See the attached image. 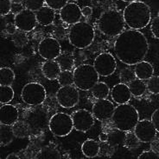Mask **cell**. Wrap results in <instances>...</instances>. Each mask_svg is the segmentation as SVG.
<instances>
[{"mask_svg": "<svg viewBox=\"0 0 159 159\" xmlns=\"http://www.w3.org/2000/svg\"><path fill=\"white\" fill-rule=\"evenodd\" d=\"M114 52L120 62L132 66L147 56L149 43L144 34L138 30H125L117 37Z\"/></svg>", "mask_w": 159, "mask_h": 159, "instance_id": "cell-1", "label": "cell"}, {"mask_svg": "<svg viewBox=\"0 0 159 159\" xmlns=\"http://www.w3.org/2000/svg\"><path fill=\"white\" fill-rule=\"evenodd\" d=\"M123 17L125 24L130 29L142 30L151 23V8L142 1L131 2L124 10Z\"/></svg>", "mask_w": 159, "mask_h": 159, "instance_id": "cell-2", "label": "cell"}, {"mask_svg": "<svg viewBox=\"0 0 159 159\" xmlns=\"http://www.w3.org/2000/svg\"><path fill=\"white\" fill-rule=\"evenodd\" d=\"M139 121V113L138 110L130 103L119 104L115 107L111 122L115 129L125 132L133 131Z\"/></svg>", "mask_w": 159, "mask_h": 159, "instance_id": "cell-3", "label": "cell"}, {"mask_svg": "<svg viewBox=\"0 0 159 159\" xmlns=\"http://www.w3.org/2000/svg\"><path fill=\"white\" fill-rule=\"evenodd\" d=\"M123 14L116 10H108L101 13L98 20V29L107 37H118L124 32Z\"/></svg>", "mask_w": 159, "mask_h": 159, "instance_id": "cell-4", "label": "cell"}, {"mask_svg": "<svg viewBox=\"0 0 159 159\" xmlns=\"http://www.w3.org/2000/svg\"><path fill=\"white\" fill-rule=\"evenodd\" d=\"M95 36L94 29L87 22H78L69 29L68 37L69 43L78 49H85L90 46Z\"/></svg>", "mask_w": 159, "mask_h": 159, "instance_id": "cell-5", "label": "cell"}, {"mask_svg": "<svg viewBox=\"0 0 159 159\" xmlns=\"http://www.w3.org/2000/svg\"><path fill=\"white\" fill-rule=\"evenodd\" d=\"M99 76L93 65L89 64H80L74 70L75 85L81 91H91L99 82Z\"/></svg>", "mask_w": 159, "mask_h": 159, "instance_id": "cell-6", "label": "cell"}, {"mask_svg": "<svg viewBox=\"0 0 159 159\" xmlns=\"http://www.w3.org/2000/svg\"><path fill=\"white\" fill-rule=\"evenodd\" d=\"M32 107L25 113L24 120L28 124L31 133H40L48 129L50 117L43 107L40 105Z\"/></svg>", "mask_w": 159, "mask_h": 159, "instance_id": "cell-7", "label": "cell"}, {"mask_svg": "<svg viewBox=\"0 0 159 159\" xmlns=\"http://www.w3.org/2000/svg\"><path fill=\"white\" fill-rule=\"evenodd\" d=\"M48 129L52 134L56 137H66L69 135L74 129L72 116L64 112L54 114L50 117Z\"/></svg>", "mask_w": 159, "mask_h": 159, "instance_id": "cell-8", "label": "cell"}, {"mask_svg": "<svg viewBox=\"0 0 159 159\" xmlns=\"http://www.w3.org/2000/svg\"><path fill=\"white\" fill-rule=\"evenodd\" d=\"M21 97L26 104L30 106H37L41 105L45 101L47 92L43 85L39 83H29L23 88Z\"/></svg>", "mask_w": 159, "mask_h": 159, "instance_id": "cell-9", "label": "cell"}, {"mask_svg": "<svg viewBox=\"0 0 159 159\" xmlns=\"http://www.w3.org/2000/svg\"><path fill=\"white\" fill-rule=\"evenodd\" d=\"M77 89L73 85L61 86L56 92V100L61 107L69 109L78 104L80 94Z\"/></svg>", "mask_w": 159, "mask_h": 159, "instance_id": "cell-10", "label": "cell"}, {"mask_svg": "<svg viewBox=\"0 0 159 159\" xmlns=\"http://www.w3.org/2000/svg\"><path fill=\"white\" fill-rule=\"evenodd\" d=\"M93 66L99 76L109 77L115 72L117 62L115 57L111 53L104 52L96 57L93 62Z\"/></svg>", "mask_w": 159, "mask_h": 159, "instance_id": "cell-11", "label": "cell"}, {"mask_svg": "<svg viewBox=\"0 0 159 159\" xmlns=\"http://www.w3.org/2000/svg\"><path fill=\"white\" fill-rule=\"evenodd\" d=\"M38 53L46 60L57 59L61 53V47L55 37H45L39 43Z\"/></svg>", "mask_w": 159, "mask_h": 159, "instance_id": "cell-12", "label": "cell"}, {"mask_svg": "<svg viewBox=\"0 0 159 159\" xmlns=\"http://www.w3.org/2000/svg\"><path fill=\"white\" fill-rule=\"evenodd\" d=\"M14 23L18 30L24 32H32L38 24L35 12L29 9H23L17 12L14 17Z\"/></svg>", "mask_w": 159, "mask_h": 159, "instance_id": "cell-13", "label": "cell"}, {"mask_svg": "<svg viewBox=\"0 0 159 159\" xmlns=\"http://www.w3.org/2000/svg\"><path fill=\"white\" fill-rule=\"evenodd\" d=\"M133 131L140 143H151L157 137V133L153 123L149 119L139 120Z\"/></svg>", "mask_w": 159, "mask_h": 159, "instance_id": "cell-14", "label": "cell"}, {"mask_svg": "<svg viewBox=\"0 0 159 159\" xmlns=\"http://www.w3.org/2000/svg\"><path fill=\"white\" fill-rule=\"evenodd\" d=\"M74 129L77 131L87 132L94 125V117L87 110H78L72 114Z\"/></svg>", "mask_w": 159, "mask_h": 159, "instance_id": "cell-15", "label": "cell"}, {"mask_svg": "<svg viewBox=\"0 0 159 159\" xmlns=\"http://www.w3.org/2000/svg\"><path fill=\"white\" fill-rule=\"evenodd\" d=\"M115 107L111 101L107 98L98 99L93 106V115L94 118L100 122H105L111 119Z\"/></svg>", "mask_w": 159, "mask_h": 159, "instance_id": "cell-16", "label": "cell"}, {"mask_svg": "<svg viewBox=\"0 0 159 159\" xmlns=\"http://www.w3.org/2000/svg\"><path fill=\"white\" fill-rule=\"evenodd\" d=\"M82 17L81 9L75 3H68L63 8L60 10V17L64 23L75 24L80 22Z\"/></svg>", "mask_w": 159, "mask_h": 159, "instance_id": "cell-17", "label": "cell"}, {"mask_svg": "<svg viewBox=\"0 0 159 159\" xmlns=\"http://www.w3.org/2000/svg\"><path fill=\"white\" fill-rule=\"evenodd\" d=\"M131 96L128 84L123 83L115 84L111 91V99L118 104L127 103L131 100Z\"/></svg>", "mask_w": 159, "mask_h": 159, "instance_id": "cell-18", "label": "cell"}, {"mask_svg": "<svg viewBox=\"0 0 159 159\" xmlns=\"http://www.w3.org/2000/svg\"><path fill=\"white\" fill-rule=\"evenodd\" d=\"M19 114L16 106L4 103L0 108V123L12 125L18 121Z\"/></svg>", "mask_w": 159, "mask_h": 159, "instance_id": "cell-19", "label": "cell"}, {"mask_svg": "<svg viewBox=\"0 0 159 159\" xmlns=\"http://www.w3.org/2000/svg\"><path fill=\"white\" fill-rule=\"evenodd\" d=\"M42 72L47 79L55 80L58 78L61 69L56 60H46L42 66Z\"/></svg>", "mask_w": 159, "mask_h": 159, "instance_id": "cell-20", "label": "cell"}, {"mask_svg": "<svg viewBox=\"0 0 159 159\" xmlns=\"http://www.w3.org/2000/svg\"><path fill=\"white\" fill-rule=\"evenodd\" d=\"M36 19L38 24L43 26H48L53 24L56 19V12L48 6H43L36 12Z\"/></svg>", "mask_w": 159, "mask_h": 159, "instance_id": "cell-21", "label": "cell"}, {"mask_svg": "<svg viewBox=\"0 0 159 159\" xmlns=\"http://www.w3.org/2000/svg\"><path fill=\"white\" fill-rule=\"evenodd\" d=\"M134 72H135L136 77L139 79L148 80L151 78V77L154 74V68L152 66V64L146 61H141L139 64H137L134 68Z\"/></svg>", "mask_w": 159, "mask_h": 159, "instance_id": "cell-22", "label": "cell"}, {"mask_svg": "<svg viewBox=\"0 0 159 159\" xmlns=\"http://www.w3.org/2000/svg\"><path fill=\"white\" fill-rule=\"evenodd\" d=\"M81 151L85 157L93 158L99 154L100 145L96 140L87 139L81 145Z\"/></svg>", "mask_w": 159, "mask_h": 159, "instance_id": "cell-23", "label": "cell"}, {"mask_svg": "<svg viewBox=\"0 0 159 159\" xmlns=\"http://www.w3.org/2000/svg\"><path fill=\"white\" fill-rule=\"evenodd\" d=\"M126 138L125 131H121L119 129H115L108 133V139L107 143L112 148L119 147L125 144Z\"/></svg>", "mask_w": 159, "mask_h": 159, "instance_id": "cell-24", "label": "cell"}, {"mask_svg": "<svg viewBox=\"0 0 159 159\" xmlns=\"http://www.w3.org/2000/svg\"><path fill=\"white\" fill-rule=\"evenodd\" d=\"M12 131L16 137L17 138H26L31 133L30 129L28 124L25 123V121H16V123L11 125Z\"/></svg>", "mask_w": 159, "mask_h": 159, "instance_id": "cell-25", "label": "cell"}, {"mask_svg": "<svg viewBox=\"0 0 159 159\" xmlns=\"http://www.w3.org/2000/svg\"><path fill=\"white\" fill-rule=\"evenodd\" d=\"M14 133L12 131L11 125L8 124H0V142L2 146H6L11 143L14 138Z\"/></svg>", "mask_w": 159, "mask_h": 159, "instance_id": "cell-26", "label": "cell"}, {"mask_svg": "<svg viewBox=\"0 0 159 159\" xmlns=\"http://www.w3.org/2000/svg\"><path fill=\"white\" fill-rule=\"evenodd\" d=\"M92 95L96 99H105L110 93L109 86L104 82H98L91 90Z\"/></svg>", "mask_w": 159, "mask_h": 159, "instance_id": "cell-27", "label": "cell"}, {"mask_svg": "<svg viewBox=\"0 0 159 159\" xmlns=\"http://www.w3.org/2000/svg\"><path fill=\"white\" fill-rule=\"evenodd\" d=\"M36 159H59L61 158V154L56 150V148L49 147V146H46V147L41 149L36 155L35 156Z\"/></svg>", "mask_w": 159, "mask_h": 159, "instance_id": "cell-28", "label": "cell"}, {"mask_svg": "<svg viewBox=\"0 0 159 159\" xmlns=\"http://www.w3.org/2000/svg\"><path fill=\"white\" fill-rule=\"evenodd\" d=\"M128 86L130 88L131 95L134 97L143 96L147 90L146 84H144L143 80L139 79V78H135L133 81H131V83L128 84Z\"/></svg>", "mask_w": 159, "mask_h": 159, "instance_id": "cell-29", "label": "cell"}, {"mask_svg": "<svg viewBox=\"0 0 159 159\" xmlns=\"http://www.w3.org/2000/svg\"><path fill=\"white\" fill-rule=\"evenodd\" d=\"M15 80V73L11 68L2 67L0 69V84L11 85Z\"/></svg>", "mask_w": 159, "mask_h": 159, "instance_id": "cell-30", "label": "cell"}, {"mask_svg": "<svg viewBox=\"0 0 159 159\" xmlns=\"http://www.w3.org/2000/svg\"><path fill=\"white\" fill-rule=\"evenodd\" d=\"M14 91L11 85H1L0 86V102L2 104L10 103L14 97Z\"/></svg>", "mask_w": 159, "mask_h": 159, "instance_id": "cell-31", "label": "cell"}, {"mask_svg": "<svg viewBox=\"0 0 159 159\" xmlns=\"http://www.w3.org/2000/svg\"><path fill=\"white\" fill-rule=\"evenodd\" d=\"M58 83L61 86H68L75 84L74 72L71 71H61L58 77Z\"/></svg>", "mask_w": 159, "mask_h": 159, "instance_id": "cell-32", "label": "cell"}, {"mask_svg": "<svg viewBox=\"0 0 159 159\" xmlns=\"http://www.w3.org/2000/svg\"><path fill=\"white\" fill-rule=\"evenodd\" d=\"M11 39L14 45L18 48L24 47L29 42V37L26 32L20 31V30H17V32L12 35Z\"/></svg>", "mask_w": 159, "mask_h": 159, "instance_id": "cell-33", "label": "cell"}, {"mask_svg": "<svg viewBox=\"0 0 159 159\" xmlns=\"http://www.w3.org/2000/svg\"><path fill=\"white\" fill-rule=\"evenodd\" d=\"M135 78H137L135 72L131 68L122 69L120 73H119V79L121 81V83H123V84H129Z\"/></svg>", "mask_w": 159, "mask_h": 159, "instance_id": "cell-34", "label": "cell"}, {"mask_svg": "<svg viewBox=\"0 0 159 159\" xmlns=\"http://www.w3.org/2000/svg\"><path fill=\"white\" fill-rule=\"evenodd\" d=\"M57 62L61 71H71L75 66V59L72 57L67 55L60 56L57 58Z\"/></svg>", "mask_w": 159, "mask_h": 159, "instance_id": "cell-35", "label": "cell"}, {"mask_svg": "<svg viewBox=\"0 0 159 159\" xmlns=\"http://www.w3.org/2000/svg\"><path fill=\"white\" fill-rule=\"evenodd\" d=\"M147 90L151 94H159V77L152 76L151 78L147 80L146 83Z\"/></svg>", "mask_w": 159, "mask_h": 159, "instance_id": "cell-36", "label": "cell"}, {"mask_svg": "<svg viewBox=\"0 0 159 159\" xmlns=\"http://www.w3.org/2000/svg\"><path fill=\"white\" fill-rule=\"evenodd\" d=\"M45 0H24L25 8L33 12H37L38 10L43 7Z\"/></svg>", "mask_w": 159, "mask_h": 159, "instance_id": "cell-37", "label": "cell"}, {"mask_svg": "<svg viewBox=\"0 0 159 159\" xmlns=\"http://www.w3.org/2000/svg\"><path fill=\"white\" fill-rule=\"evenodd\" d=\"M140 141L138 139V137L133 133H129L126 134V138H125V147L127 148L128 150L130 149H135V148L139 147Z\"/></svg>", "mask_w": 159, "mask_h": 159, "instance_id": "cell-38", "label": "cell"}, {"mask_svg": "<svg viewBox=\"0 0 159 159\" xmlns=\"http://www.w3.org/2000/svg\"><path fill=\"white\" fill-rule=\"evenodd\" d=\"M68 3V0H45V4L47 6L53 10H61Z\"/></svg>", "mask_w": 159, "mask_h": 159, "instance_id": "cell-39", "label": "cell"}, {"mask_svg": "<svg viewBox=\"0 0 159 159\" xmlns=\"http://www.w3.org/2000/svg\"><path fill=\"white\" fill-rule=\"evenodd\" d=\"M12 9L11 0H0V14L4 17L8 15Z\"/></svg>", "mask_w": 159, "mask_h": 159, "instance_id": "cell-40", "label": "cell"}, {"mask_svg": "<svg viewBox=\"0 0 159 159\" xmlns=\"http://www.w3.org/2000/svg\"><path fill=\"white\" fill-rule=\"evenodd\" d=\"M139 159H159V153L156 151H143L140 155L138 157Z\"/></svg>", "mask_w": 159, "mask_h": 159, "instance_id": "cell-41", "label": "cell"}, {"mask_svg": "<svg viewBox=\"0 0 159 159\" xmlns=\"http://www.w3.org/2000/svg\"><path fill=\"white\" fill-rule=\"evenodd\" d=\"M151 31L152 32V35L155 37L156 38L159 39V16L156 17L155 18L152 20L151 24Z\"/></svg>", "mask_w": 159, "mask_h": 159, "instance_id": "cell-42", "label": "cell"}, {"mask_svg": "<svg viewBox=\"0 0 159 159\" xmlns=\"http://www.w3.org/2000/svg\"><path fill=\"white\" fill-rule=\"evenodd\" d=\"M54 35L56 39H64L67 36V31L62 26H57L54 30Z\"/></svg>", "mask_w": 159, "mask_h": 159, "instance_id": "cell-43", "label": "cell"}, {"mask_svg": "<svg viewBox=\"0 0 159 159\" xmlns=\"http://www.w3.org/2000/svg\"><path fill=\"white\" fill-rule=\"evenodd\" d=\"M151 122L153 123L154 126L157 129V132H159V108L157 109L151 115Z\"/></svg>", "mask_w": 159, "mask_h": 159, "instance_id": "cell-44", "label": "cell"}, {"mask_svg": "<svg viewBox=\"0 0 159 159\" xmlns=\"http://www.w3.org/2000/svg\"><path fill=\"white\" fill-rule=\"evenodd\" d=\"M17 27H16V25L15 24V23L13 24V23H9V24H6V26H5V29H4V32H6L8 35H13V34H15L16 32H17Z\"/></svg>", "mask_w": 159, "mask_h": 159, "instance_id": "cell-45", "label": "cell"}, {"mask_svg": "<svg viewBox=\"0 0 159 159\" xmlns=\"http://www.w3.org/2000/svg\"><path fill=\"white\" fill-rule=\"evenodd\" d=\"M151 149L152 151L159 153V137H156L151 142Z\"/></svg>", "mask_w": 159, "mask_h": 159, "instance_id": "cell-46", "label": "cell"}, {"mask_svg": "<svg viewBox=\"0 0 159 159\" xmlns=\"http://www.w3.org/2000/svg\"><path fill=\"white\" fill-rule=\"evenodd\" d=\"M81 12H82V16L88 17L92 16V14H93V9L90 6H85V7L81 9Z\"/></svg>", "mask_w": 159, "mask_h": 159, "instance_id": "cell-47", "label": "cell"}, {"mask_svg": "<svg viewBox=\"0 0 159 159\" xmlns=\"http://www.w3.org/2000/svg\"><path fill=\"white\" fill-rule=\"evenodd\" d=\"M99 139L101 143H107L108 139V134L105 132H101L99 136Z\"/></svg>", "mask_w": 159, "mask_h": 159, "instance_id": "cell-48", "label": "cell"}, {"mask_svg": "<svg viewBox=\"0 0 159 159\" xmlns=\"http://www.w3.org/2000/svg\"><path fill=\"white\" fill-rule=\"evenodd\" d=\"M6 159H20V157L16 153H11L6 157Z\"/></svg>", "mask_w": 159, "mask_h": 159, "instance_id": "cell-49", "label": "cell"}, {"mask_svg": "<svg viewBox=\"0 0 159 159\" xmlns=\"http://www.w3.org/2000/svg\"><path fill=\"white\" fill-rule=\"evenodd\" d=\"M11 2L13 4H22L24 2V0H11Z\"/></svg>", "mask_w": 159, "mask_h": 159, "instance_id": "cell-50", "label": "cell"}, {"mask_svg": "<svg viewBox=\"0 0 159 159\" xmlns=\"http://www.w3.org/2000/svg\"><path fill=\"white\" fill-rule=\"evenodd\" d=\"M124 2H127V3H131V2H135V1H139V0H122Z\"/></svg>", "mask_w": 159, "mask_h": 159, "instance_id": "cell-51", "label": "cell"}]
</instances>
